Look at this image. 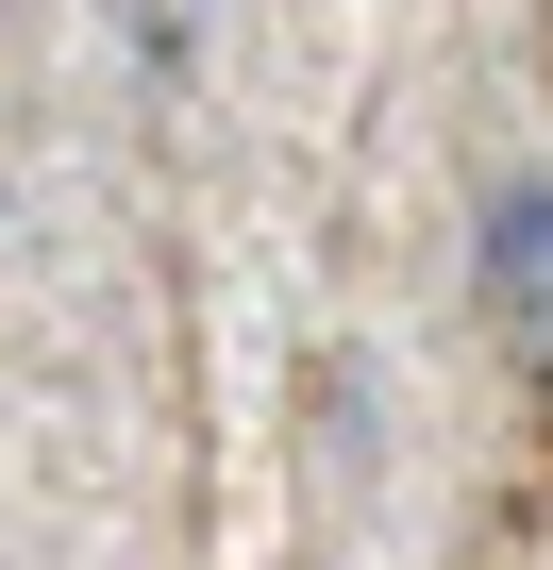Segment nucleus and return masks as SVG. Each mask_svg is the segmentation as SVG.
I'll use <instances>...</instances> for the list:
<instances>
[{
	"instance_id": "f257e3e1",
	"label": "nucleus",
	"mask_w": 553,
	"mask_h": 570,
	"mask_svg": "<svg viewBox=\"0 0 553 570\" xmlns=\"http://www.w3.org/2000/svg\"><path fill=\"white\" fill-rule=\"evenodd\" d=\"M470 285H486V336L553 386V168L486 185V235H470Z\"/></svg>"
}]
</instances>
